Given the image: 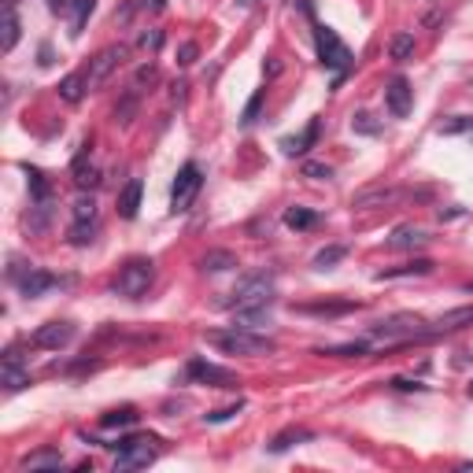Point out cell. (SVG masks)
I'll return each instance as SVG.
<instances>
[{"label": "cell", "mask_w": 473, "mask_h": 473, "mask_svg": "<svg viewBox=\"0 0 473 473\" xmlns=\"http://www.w3.org/2000/svg\"><path fill=\"white\" fill-rule=\"evenodd\" d=\"M129 56V48L126 45H108V48H100L93 59H89V71H85V82H89V89H97V85H104L111 78V71L118 67Z\"/></svg>", "instance_id": "8"}, {"label": "cell", "mask_w": 473, "mask_h": 473, "mask_svg": "<svg viewBox=\"0 0 473 473\" xmlns=\"http://www.w3.org/2000/svg\"><path fill=\"white\" fill-rule=\"evenodd\" d=\"M403 196V189H385V185H374V189H362L351 196V207H359V211H370V207H388L396 204Z\"/></svg>", "instance_id": "12"}, {"label": "cell", "mask_w": 473, "mask_h": 473, "mask_svg": "<svg viewBox=\"0 0 473 473\" xmlns=\"http://www.w3.org/2000/svg\"><path fill=\"white\" fill-rule=\"evenodd\" d=\"M71 178H74V185L82 189V192H93L100 185V170L89 163V155H78L74 167H71Z\"/></svg>", "instance_id": "20"}, {"label": "cell", "mask_w": 473, "mask_h": 473, "mask_svg": "<svg viewBox=\"0 0 473 473\" xmlns=\"http://www.w3.org/2000/svg\"><path fill=\"white\" fill-rule=\"evenodd\" d=\"M425 244H429V236L418 226H396L388 236V248H396V252H418V248H425Z\"/></svg>", "instance_id": "15"}, {"label": "cell", "mask_w": 473, "mask_h": 473, "mask_svg": "<svg viewBox=\"0 0 473 473\" xmlns=\"http://www.w3.org/2000/svg\"><path fill=\"white\" fill-rule=\"evenodd\" d=\"M155 281V262L152 259H129L115 278V296H126V299H141L144 292L152 288Z\"/></svg>", "instance_id": "4"}, {"label": "cell", "mask_w": 473, "mask_h": 473, "mask_svg": "<svg viewBox=\"0 0 473 473\" xmlns=\"http://www.w3.org/2000/svg\"><path fill=\"white\" fill-rule=\"evenodd\" d=\"M470 129H473V115H455V118H444L437 126V134L455 137V134H470Z\"/></svg>", "instance_id": "34"}, {"label": "cell", "mask_w": 473, "mask_h": 473, "mask_svg": "<svg viewBox=\"0 0 473 473\" xmlns=\"http://www.w3.org/2000/svg\"><path fill=\"white\" fill-rule=\"evenodd\" d=\"M392 388H400V392H418V388H425V385H418V381H411V377H392Z\"/></svg>", "instance_id": "48"}, {"label": "cell", "mask_w": 473, "mask_h": 473, "mask_svg": "<svg viewBox=\"0 0 473 473\" xmlns=\"http://www.w3.org/2000/svg\"><path fill=\"white\" fill-rule=\"evenodd\" d=\"M155 78H160V71H155V63H144V67H137V74H134V89L152 85Z\"/></svg>", "instance_id": "44"}, {"label": "cell", "mask_w": 473, "mask_h": 473, "mask_svg": "<svg viewBox=\"0 0 473 473\" xmlns=\"http://www.w3.org/2000/svg\"><path fill=\"white\" fill-rule=\"evenodd\" d=\"M141 192H144L141 178H129L126 185H122V192H118V215H122V218H137V211H141Z\"/></svg>", "instance_id": "18"}, {"label": "cell", "mask_w": 473, "mask_h": 473, "mask_svg": "<svg viewBox=\"0 0 473 473\" xmlns=\"http://www.w3.org/2000/svg\"><path fill=\"white\" fill-rule=\"evenodd\" d=\"M307 440H314L311 429H304V425H288V429H281L278 437L267 444V451H270V455H281V451L296 448V444H307Z\"/></svg>", "instance_id": "17"}, {"label": "cell", "mask_w": 473, "mask_h": 473, "mask_svg": "<svg viewBox=\"0 0 473 473\" xmlns=\"http://www.w3.org/2000/svg\"><path fill=\"white\" fill-rule=\"evenodd\" d=\"M4 366H22V351L19 348H8L4 351Z\"/></svg>", "instance_id": "51"}, {"label": "cell", "mask_w": 473, "mask_h": 473, "mask_svg": "<svg viewBox=\"0 0 473 473\" xmlns=\"http://www.w3.org/2000/svg\"><path fill=\"white\" fill-rule=\"evenodd\" d=\"M196 56H200V45H196V41H185V45L178 48V63H181V67L196 63Z\"/></svg>", "instance_id": "45"}, {"label": "cell", "mask_w": 473, "mask_h": 473, "mask_svg": "<svg viewBox=\"0 0 473 473\" xmlns=\"http://www.w3.org/2000/svg\"><path fill=\"white\" fill-rule=\"evenodd\" d=\"M59 466H63L59 451H34L19 463V470H59Z\"/></svg>", "instance_id": "23"}, {"label": "cell", "mask_w": 473, "mask_h": 473, "mask_svg": "<svg viewBox=\"0 0 473 473\" xmlns=\"http://www.w3.org/2000/svg\"><path fill=\"white\" fill-rule=\"evenodd\" d=\"M137 422V411L134 407H118V411H108L100 418V429H129Z\"/></svg>", "instance_id": "25"}, {"label": "cell", "mask_w": 473, "mask_h": 473, "mask_svg": "<svg viewBox=\"0 0 473 473\" xmlns=\"http://www.w3.org/2000/svg\"><path fill=\"white\" fill-rule=\"evenodd\" d=\"M74 222H97V200H93V192L82 196V200L74 204Z\"/></svg>", "instance_id": "36"}, {"label": "cell", "mask_w": 473, "mask_h": 473, "mask_svg": "<svg viewBox=\"0 0 473 473\" xmlns=\"http://www.w3.org/2000/svg\"><path fill=\"white\" fill-rule=\"evenodd\" d=\"M155 455H160V440L155 437H126L118 440V451H115V473L144 470L155 463Z\"/></svg>", "instance_id": "3"}, {"label": "cell", "mask_w": 473, "mask_h": 473, "mask_svg": "<svg viewBox=\"0 0 473 473\" xmlns=\"http://www.w3.org/2000/svg\"><path fill=\"white\" fill-rule=\"evenodd\" d=\"M185 82H174V85H170V100H174V104H185Z\"/></svg>", "instance_id": "50"}, {"label": "cell", "mask_w": 473, "mask_h": 473, "mask_svg": "<svg viewBox=\"0 0 473 473\" xmlns=\"http://www.w3.org/2000/svg\"><path fill=\"white\" fill-rule=\"evenodd\" d=\"M85 89H89V82H85V74H67L59 82V97L67 100V104H78L85 97Z\"/></svg>", "instance_id": "24"}, {"label": "cell", "mask_w": 473, "mask_h": 473, "mask_svg": "<svg viewBox=\"0 0 473 473\" xmlns=\"http://www.w3.org/2000/svg\"><path fill=\"white\" fill-rule=\"evenodd\" d=\"M470 396H473V385H470Z\"/></svg>", "instance_id": "58"}, {"label": "cell", "mask_w": 473, "mask_h": 473, "mask_svg": "<svg viewBox=\"0 0 473 473\" xmlns=\"http://www.w3.org/2000/svg\"><path fill=\"white\" fill-rule=\"evenodd\" d=\"M385 104H388V111L396 115V118H407L414 108V89L407 78H392L388 89H385Z\"/></svg>", "instance_id": "11"}, {"label": "cell", "mask_w": 473, "mask_h": 473, "mask_svg": "<svg viewBox=\"0 0 473 473\" xmlns=\"http://www.w3.org/2000/svg\"><path fill=\"white\" fill-rule=\"evenodd\" d=\"M93 8H97V0H74V8H71V34L74 37L82 34V26H85L89 15H93Z\"/></svg>", "instance_id": "33"}, {"label": "cell", "mask_w": 473, "mask_h": 473, "mask_svg": "<svg viewBox=\"0 0 473 473\" xmlns=\"http://www.w3.org/2000/svg\"><path fill=\"white\" fill-rule=\"evenodd\" d=\"M207 344L222 348L226 355H270L274 348H278L270 337H259L255 330H244V325H233V330H215V333H207Z\"/></svg>", "instance_id": "1"}, {"label": "cell", "mask_w": 473, "mask_h": 473, "mask_svg": "<svg viewBox=\"0 0 473 473\" xmlns=\"http://www.w3.org/2000/svg\"><path fill=\"white\" fill-rule=\"evenodd\" d=\"M15 285H19V292H22L26 299H37V296H45V292H52V288H56L59 281H56V278H52V274H48V270H34V267H30V270H26V274H22V278H19Z\"/></svg>", "instance_id": "13"}, {"label": "cell", "mask_w": 473, "mask_h": 473, "mask_svg": "<svg viewBox=\"0 0 473 473\" xmlns=\"http://www.w3.org/2000/svg\"><path fill=\"white\" fill-rule=\"evenodd\" d=\"M432 274V259H411L403 267H385L377 270V281H396V278H425Z\"/></svg>", "instance_id": "16"}, {"label": "cell", "mask_w": 473, "mask_h": 473, "mask_svg": "<svg viewBox=\"0 0 473 473\" xmlns=\"http://www.w3.org/2000/svg\"><path fill=\"white\" fill-rule=\"evenodd\" d=\"M141 8H148V0H126L122 8H115V26H126V22L141 11Z\"/></svg>", "instance_id": "41"}, {"label": "cell", "mask_w": 473, "mask_h": 473, "mask_svg": "<svg viewBox=\"0 0 473 473\" xmlns=\"http://www.w3.org/2000/svg\"><path fill=\"white\" fill-rule=\"evenodd\" d=\"M270 304H274V274L259 270V274H248L244 281H236V288L222 307L244 311V307H270Z\"/></svg>", "instance_id": "2"}, {"label": "cell", "mask_w": 473, "mask_h": 473, "mask_svg": "<svg viewBox=\"0 0 473 473\" xmlns=\"http://www.w3.org/2000/svg\"><path fill=\"white\" fill-rule=\"evenodd\" d=\"M388 56L396 63L411 59L414 56V34H396V37H392V41H388Z\"/></svg>", "instance_id": "29"}, {"label": "cell", "mask_w": 473, "mask_h": 473, "mask_svg": "<svg viewBox=\"0 0 473 473\" xmlns=\"http://www.w3.org/2000/svg\"><path fill=\"white\" fill-rule=\"evenodd\" d=\"M236 325H244V330L270 325V307H244V311H236Z\"/></svg>", "instance_id": "28"}, {"label": "cell", "mask_w": 473, "mask_h": 473, "mask_svg": "<svg viewBox=\"0 0 473 473\" xmlns=\"http://www.w3.org/2000/svg\"><path fill=\"white\" fill-rule=\"evenodd\" d=\"M71 340H74V325L71 322H45V325H37V330H34L30 344L45 348V351H59V348H67Z\"/></svg>", "instance_id": "9"}, {"label": "cell", "mask_w": 473, "mask_h": 473, "mask_svg": "<svg viewBox=\"0 0 473 473\" xmlns=\"http://www.w3.org/2000/svg\"><path fill=\"white\" fill-rule=\"evenodd\" d=\"M241 411H244V403L236 400L233 407H222V411H211V414H204V418H207V422H211V425H218V422H230V418H236Z\"/></svg>", "instance_id": "42"}, {"label": "cell", "mask_w": 473, "mask_h": 473, "mask_svg": "<svg viewBox=\"0 0 473 473\" xmlns=\"http://www.w3.org/2000/svg\"><path fill=\"white\" fill-rule=\"evenodd\" d=\"M19 34H22V26H19L15 8H4V19H0V48L11 52V48L19 45Z\"/></svg>", "instance_id": "22"}, {"label": "cell", "mask_w": 473, "mask_h": 473, "mask_svg": "<svg viewBox=\"0 0 473 473\" xmlns=\"http://www.w3.org/2000/svg\"><path fill=\"white\" fill-rule=\"evenodd\" d=\"M137 45H141L144 52H160V48H163V30H144V34L137 37Z\"/></svg>", "instance_id": "43"}, {"label": "cell", "mask_w": 473, "mask_h": 473, "mask_svg": "<svg viewBox=\"0 0 473 473\" xmlns=\"http://www.w3.org/2000/svg\"><path fill=\"white\" fill-rule=\"evenodd\" d=\"M318 129H322V122H318V118H311L304 134H296V137H285V141H281V152H285V155H304V152L311 148V144L318 141Z\"/></svg>", "instance_id": "19"}, {"label": "cell", "mask_w": 473, "mask_h": 473, "mask_svg": "<svg viewBox=\"0 0 473 473\" xmlns=\"http://www.w3.org/2000/svg\"><path fill=\"white\" fill-rule=\"evenodd\" d=\"M262 97H267V93H262V89H259V93H255L252 100H248V108H244V118H241L244 126H252V122H255V115H259V108H262Z\"/></svg>", "instance_id": "46"}, {"label": "cell", "mask_w": 473, "mask_h": 473, "mask_svg": "<svg viewBox=\"0 0 473 473\" xmlns=\"http://www.w3.org/2000/svg\"><path fill=\"white\" fill-rule=\"evenodd\" d=\"M299 174L311 178V181H330V178H333V167H330V163H314V160H307Z\"/></svg>", "instance_id": "38"}, {"label": "cell", "mask_w": 473, "mask_h": 473, "mask_svg": "<svg viewBox=\"0 0 473 473\" xmlns=\"http://www.w3.org/2000/svg\"><path fill=\"white\" fill-rule=\"evenodd\" d=\"M26 178H30V196H34V200L37 204L48 200V181H45L41 170H26Z\"/></svg>", "instance_id": "40"}, {"label": "cell", "mask_w": 473, "mask_h": 473, "mask_svg": "<svg viewBox=\"0 0 473 473\" xmlns=\"http://www.w3.org/2000/svg\"><path fill=\"white\" fill-rule=\"evenodd\" d=\"M37 63H41V67H48V63H52V48L48 45H41V59H37Z\"/></svg>", "instance_id": "52"}, {"label": "cell", "mask_w": 473, "mask_h": 473, "mask_svg": "<svg viewBox=\"0 0 473 473\" xmlns=\"http://www.w3.org/2000/svg\"><path fill=\"white\" fill-rule=\"evenodd\" d=\"M233 267H236V255L226 252V248H211L207 255H200V270L204 274H226Z\"/></svg>", "instance_id": "21"}, {"label": "cell", "mask_w": 473, "mask_h": 473, "mask_svg": "<svg viewBox=\"0 0 473 473\" xmlns=\"http://www.w3.org/2000/svg\"><path fill=\"white\" fill-rule=\"evenodd\" d=\"M473 325V307H455V311H444L437 322H432V337L440 333H458V330H470Z\"/></svg>", "instance_id": "14"}, {"label": "cell", "mask_w": 473, "mask_h": 473, "mask_svg": "<svg viewBox=\"0 0 473 473\" xmlns=\"http://www.w3.org/2000/svg\"><path fill=\"white\" fill-rule=\"evenodd\" d=\"M74 0H48V11H56V15H71Z\"/></svg>", "instance_id": "49"}, {"label": "cell", "mask_w": 473, "mask_h": 473, "mask_svg": "<svg viewBox=\"0 0 473 473\" xmlns=\"http://www.w3.org/2000/svg\"><path fill=\"white\" fill-rule=\"evenodd\" d=\"M204 185V174H200V167L196 163H185L178 170V178H174V185H170V211L174 215H185L192 200H196V192H200Z\"/></svg>", "instance_id": "7"}, {"label": "cell", "mask_w": 473, "mask_h": 473, "mask_svg": "<svg viewBox=\"0 0 473 473\" xmlns=\"http://www.w3.org/2000/svg\"><path fill=\"white\" fill-rule=\"evenodd\" d=\"M267 74H270V78H278V74H281V63H278V59H270V63H267Z\"/></svg>", "instance_id": "53"}, {"label": "cell", "mask_w": 473, "mask_h": 473, "mask_svg": "<svg viewBox=\"0 0 473 473\" xmlns=\"http://www.w3.org/2000/svg\"><path fill=\"white\" fill-rule=\"evenodd\" d=\"M0 381H4V388H8V392H22V388H30V374L19 370V366H0Z\"/></svg>", "instance_id": "30"}, {"label": "cell", "mask_w": 473, "mask_h": 473, "mask_svg": "<svg viewBox=\"0 0 473 473\" xmlns=\"http://www.w3.org/2000/svg\"><path fill=\"white\" fill-rule=\"evenodd\" d=\"M370 340H385V344H392V340H432V330H425L418 314H392V318L374 325Z\"/></svg>", "instance_id": "5"}, {"label": "cell", "mask_w": 473, "mask_h": 473, "mask_svg": "<svg viewBox=\"0 0 473 473\" xmlns=\"http://www.w3.org/2000/svg\"><path fill=\"white\" fill-rule=\"evenodd\" d=\"M134 111H137V93H129V97L115 108V122H118V126H129V122H134Z\"/></svg>", "instance_id": "39"}, {"label": "cell", "mask_w": 473, "mask_h": 473, "mask_svg": "<svg viewBox=\"0 0 473 473\" xmlns=\"http://www.w3.org/2000/svg\"><path fill=\"white\" fill-rule=\"evenodd\" d=\"M189 377L204 381V385H211V388H236V385H241V377H236L233 370L215 366V362H204V359H192L189 362Z\"/></svg>", "instance_id": "10"}, {"label": "cell", "mask_w": 473, "mask_h": 473, "mask_svg": "<svg viewBox=\"0 0 473 473\" xmlns=\"http://www.w3.org/2000/svg\"><path fill=\"white\" fill-rule=\"evenodd\" d=\"M351 126L359 129V134H377V122H374V118L366 115V111H359V115H355V118H351Z\"/></svg>", "instance_id": "47"}, {"label": "cell", "mask_w": 473, "mask_h": 473, "mask_svg": "<svg viewBox=\"0 0 473 473\" xmlns=\"http://www.w3.org/2000/svg\"><path fill=\"white\" fill-rule=\"evenodd\" d=\"M466 292H473V281H470V285H466Z\"/></svg>", "instance_id": "57"}, {"label": "cell", "mask_w": 473, "mask_h": 473, "mask_svg": "<svg viewBox=\"0 0 473 473\" xmlns=\"http://www.w3.org/2000/svg\"><path fill=\"white\" fill-rule=\"evenodd\" d=\"M351 307H355L351 299H344V304H304L299 311H304V314H344Z\"/></svg>", "instance_id": "37"}, {"label": "cell", "mask_w": 473, "mask_h": 473, "mask_svg": "<svg viewBox=\"0 0 473 473\" xmlns=\"http://www.w3.org/2000/svg\"><path fill=\"white\" fill-rule=\"evenodd\" d=\"M314 41H318V59L325 63L330 71H337V78L351 67V48L340 41V37L330 30V26H314Z\"/></svg>", "instance_id": "6"}, {"label": "cell", "mask_w": 473, "mask_h": 473, "mask_svg": "<svg viewBox=\"0 0 473 473\" xmlns=\"http://www.w3.org/2000/svg\"><path fill=\"white\" fill-rule=\"evenodd\" d=\"M463 215V207H451V211H440V222H448V218H458Z\"/></svg>", "instance_id": "54"}, {"label": "cell", "mask_w": 473, "mask_h": 473, "mask_svg": "<svg viewBox=\"0 0 473 473\" xmlns=\"http://www.w3.org/2000/svg\"><path fill=\"white\" fill-rule=\"evenodd\" d=\"M48 218H52V204L41 200L30 215H26V226H30V233H45L48 230Z\"/></svg>", "instance_id": "35"}, {"label": "cell", "mask_w": 473, "mask_h": 473, "mask_svg": "<svg viewBox=\"0 0 473 473\" xmlns=\"http://www.w3.org/2000/svg\"><path fill=\"white\" fill-rule=\"evenodd\" d=\"M344 255H348V248H344V244H330V248H322V252L311 259V267H314V270H333Z\"/></svg>", "instance_id": "27"}, {"label": "cell", "mask_w": 473, "mask_h": 473, "mask_svg": "<svg viewBox=\"0 0 473 473\" xmlns=\"http://www.w3.org/2000/svg\"><path fill=\"white\" fill-rule=\"evenodd\" d=\"M167 8V0H152V11H163Z\"/></svg>", "instance_id": "55"}, {"label": "cell", "mask_w": 473, "mask_h": 473, "mask_svg": "<svg viewBox=\"0 0 473 473\" xmlns=\"http://www.w3.org/2000/svg\"><path fill=\"white\" fill-rule=\"evenodd\" d=\"M236 4H241V8H255L259 0H236Z\"/></svg>", "instance_id": "56"}, {"label": "cell", "mask_w": 473, "mask_h": 473, "mask_svg": "<svg viewBox=\"0 0 473 473\" xmlns=\"http://www.w3.org/2000/svg\"><path fill=\"white\" fill-rule=\"evenodd\" d=\"M374 340H348V344H337V348H318V355H337V359H355V355H366Z\"/></svg>", "instance_id": "26"}, {"label": "cell", "mask_w": 473, "mask_h": 473, "mask_svg": "<svg viewBox=\"0 0 473 473\" xmlns=\"http://www.w3.org/2000/svg\"><path fill=\"white\" fill-rule=\"evenodd\" d=\"M314 222H318V215L307 211V207H288L285 211V226L288 230H311Z\"/></svg>", "instance_id": "31"}, {"label": "cell", "mask_w": 473, "mask_h": 473, "mask_svg": "<svg viewBox=\"0 0 473 473\" xmlns=\"http://www.w3.org/2000/svg\"><path fill=\"white\" fill-rule=\"evenodd\" d=\"M93 236H97V222H74V226L67 230V241H71L74 248L93 244Z\"/></svg>", "instance_id": "32"}]
</instances>
